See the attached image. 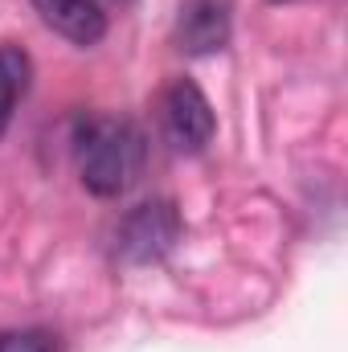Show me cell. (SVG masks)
Returning a JSON list of instances; mask_svg holds the SVG:
<instances>
[{
    "instance_id": "cell-2",
    "label": "cell",
    "mask_w": 348,
    "mask_h": 352,
    "mask_svg": "<svg viewBox=\"0 0 348 352\" xmlns=\"http://www.w3.org/2000/svg\"><path fill=\"white\" fill-rule=\"evenodd\" d=\"M180 213L173 201H144L135 205L119 230H115V254L131 266H148L160 263L176 242H180Z\"/></svg>"
},
{
    "instance_id": "cell-4",
    "label": "cell",
    "mask_w": 348,
    "mask_h": 352,
    "mask_svg": "<svg viewBox=\"0 0 348 352\" xmlns=\"http://www.w3.org/2000/svg\"><path fill=\"white\" fill-rule=\"evenodd\" d=\"M230 25H234V0H184L180 21H176L180 50L217 54L230 41Z\"/></svg>"
},
{
    "instance_id": "cell-6",
    "label": "cell",
    "mask_w": 348,
    "mask_h": 352,
    "mask_svg": "<svg viewBox=\"0 0 348 352\" xmlns=\"http://www.w3.org/2000/svg\"><path fill=\"white\" fill-rule=\"evenodd\" d=\"M29 78H33V62L21 45H0V135L8 131L21 98L29 94Z\"/></svg>"
},
{
    "instance_id": "cell-3",
    "label": "cell",
    "mask_w": 348,
    "mask_h": 352,
    "mask_svg": "<svg viewBox=\"0 0 348 352\" xmlns=\"http://www.w3.org/2000/svg\"><path fill=\"white\" fill-rule=\"evenodd\" d=\"M160 115H164V135L173 140L176 152H201L213 140V127H217L213 107L201 94V87L188 82V78H176L173 87L164 90Z\"/></svg>"
},
{
    "instance_id": "cell-8",
    "label": "cell",
    "mask_w": 348,
    "mask_h": 352,
    "mask_svg": "<svg viewBox=\"0 0 348 352\" xmlns=\"http://www.w3.org/2000/svg\"><path fill=\"white\" fill-rule=\"evenodd\" d=\"M270 4H283V0H270Z\"/></svg>"
},
{
    "instance_id": "cell-5",
    "label": "cell",
    "mask_w": 348,
    "mask_h": 352,
    "mask_svg": "<svg viewBox=\"0 0 348 352\" xmlns=\"http://www.w3.org/2000/svg\"><path fill=\"white\" fill-rule=\"evenodd\" d=\"M41 21L74 45H98L107 37V12L98 0H33Z\"/></svg>"
},
{
    "instance_id": "cell-1",
    "label": "cell",
    "mask_w": 348,
    "mask_h": 352,
    "mask_svg": "<svg viewBox=\"0 0 348 352\" xmlns=\"http://www.w3.org/2000/svg\"><path fill=\"white\" fill-rule=\"evenodd\" d=\"M74 160L94 197H119L144 168V135L127 119L83 115L74 123Z\"/></svg>"
},
{
    "instance_id": "cell-7",
    "label": "cell",
    "mask_w": 348,
    "mask_h": 352,
    "mask_svg": "<svg viewBox=\"0 0 348 352\" xmlns=\"http://www.w3.org/2000/svg\"><path fill=\"white\" fill-rule=\"evenodd\" d=\"M0 352H54V336L41 332V328L0 332Z\"/></svg>"
}]
</instances>
